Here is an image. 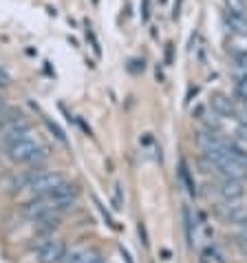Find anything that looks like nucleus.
<instances>
[{
  "label": "nucleus",
  "mask_w": 247,
  "mask_h": 263,
  "mask_svg": "<svg viewBox=\"0 0 247 263\" xmlns=\"http://www.w3.org/2000/svg\"><path fill=\"white\" fill-rule=\"evenodd\" d=\"M62 184H67V177L57 171H42V173H31L25 175L20 181H16L18 191H29L33 197L40 195H51L53 191H57Z\"/></svg>",
  "instance_id": "1"
},
{
  "label": "nucleus",
  "mask_w": 247,
  "mask_h": 263,
  "mask_svg": "<svg viewBox=\"0 0 247 263\" xmlns=\"http://www.w3.org/2000/svg\"><path fill=\"white\" fill-rule=\"evenodd\" d=\"M7 153H9V159H13L16 164H38L47 157V148L42 146V142L33 140L31 135L9 144Z\"/></svg>",
  "instance_id": "2"
},
{
  "label": "nucleus",
  "mask_w": 247,
  "mask_h": 263,
  "mask_svg": "<svg viewBox=\"0 0 247 263\" xmlns=\"http://www.w3.org/2000/svg\"><path fill=\"white\" fill-rule=\"evenodd\" d=\"M31 133V124L25 115H16V118H7L5 126H3V133H0V140H3L5 146L13 144L16 140H23Z\"/></svg>",
  "instance_id": "3"
},
{
  "label": "nucleus",
  "mask_w": 247,
  "mask_h": 263,
  "mask_svg": "<svg viewBox=\"0 0 247 263\" xmlns=\"http://www.w3.org/2000/svg\"><path fill=\"white\" fill-rule=\"evenodd\" d=\"M219 213L228 223L234 226H247V203L241 201H223V206H219Z\"/></svg>",
  "instance_id": "4"
},
{
  "label": "nucleus",
  "mask_w": 247,
  "mask_h": 263,
  "mask_svg": "<svg viewBox=\"0 0 247 263\" xmlns=\"http://www.w3.org/2000/svg\"><path fill=\"white\" fill-rule=\"evenodd\" d=\"M216 191H219V195L223 197V201H236L243 197L245 188H243V181L238 177H225V175H221V181L216 184Z\"/></svg>",
  "instance_id": "5"
},
{
  "label": "nucleus",
  "mask_w": 247,
  "mask_h": 263,
  "mask_svg": "<svg viewBox=\"0 0 247 263\" xmlns=\"http://www.w3.org/2000/svg\"><path fill=\"white\" fill-rule=\"evenodd\" d=\"M67 254V243L62 239H49L40 248V263H60Z\"/></svg>",
  "instance_id": "6"
},
{
  "label": "nucleus",
  "mask_w": 247,
  "mask_h": 263,
  "mask_svg": "<svg viewBox=\"0 0 247 263\" xmlns=\"http://www.w3.org/2000/svg\"><path fill=\"white\" fill-rule=\"evenodd\" d=\"M210 106H212L214 115H219V118H234L236 115L234 102L230 100V96H225V93H212V98H210Z\"/></svg>",
  "instance_id": "7"
},
{
  "label": "nucleus",
  "mask_w": 247,
  "mask_h": 263,
  "mask_svg": "<svg viewBox=\"0 0 247 263\" xmlns=\"http://www.w3.org/2000/svg\"><path fill=\"white\" fill-rule=\"evenodd\" d=\"M223 23L230 33L234 35H247V13H230L223 11Z\"/></svg>",
  "instance_id": "8"
},
{
  "label": "nucleus",
  "mask_w": 247,
  "mask_h": 263,
  "mask_svg": "<svg viewBox=\"0 0 247 263\" xmlns=\"http://www.w3.org/2000/svg\"><path fill=\"white\" fill-rule=\"evenodd\" d=\"M177 175H179L181 184L186 186V191L190 193L192 197H197V184H194V177H192V173H190V166H188V162H186V159H181V162H179V171H177Z\"/></svg>",
  "instance_id": "9"
},
{
  "label": "nucleus",
  "mask_w": 247,
  "mask_h": 263,
  "mask_svg": "<svg viewBox=\"0 0 247 263\" xmlns=\"http://www.w3.org/2000/svg\"><path fill=\"white\" fill-rule=\"evenodd\" d=\"M181 215H183V228H186V239H188V246H194V215L192 210L183 206V210H181Z\"/></svg>",
  "instance_id": "10"
},
{
  "label": "nucleus",
  "mask_w": 247,
  "mask_h": 263,
  "mask_svg": "<svg viewBox=\"0 0 247 263\" xmlns=\"http://www.w3.org/2000/svg\"><path fill=\"white\" fill-rule=\"evenodd\" d=\"M247 51V35H234L228 40V53L230 55H236V53H243Z\"/></svg>",
  "instance_id": "11"
},
{
  "label": "nucleus",
  "mask_w": 247,
  "mask_h": 263,
  "mask_svg": "<svg viewBox=\"0 0 247 263\" xmlns=\"http://www.w3.org/2000/svg\"><path fill=\"white\" fill-rule=\"evenodd\" d=\"M97 257H99V252H97V250H91V248H86V250L75 252L73 257H71L69 263H93Z\"/></svg>",
  "instance_id": "12"
},
{
  "label": "nucleus",
  "mask_w": 247,
  "mask_h": 263,
  "mask_svg": "<svg viewBox=\"0 0 247 263\" xmlns=\"http://www.w3.org/2000/svg\"><path fill=\"white\" fill-rule=\"evenodd\" d=\"M223 7L230 13H247V0H223Z\"/></svg>",
  "instance_id": "13"
},
{
  "label": "nucleus",
  "mask_w": 247,
  "mask_h": 263,
  "mask_svg": "<svg viewBox=\"0 0 247 263\" xmlns=\"http://www.w3.org/2000/svg\"><path fill=\"white\" fill-rule=\"evenodd\" d=\"M234 93H236V98L245 102L247 100V76L243 73V76H236V84H234Z\"/></svg>",
  "instance_id": "14"
},
{
  "label": "nucleus",
  "mask_w": 247,
  "mask_h": 263,
  "mask_svg": "<svg viewBox=\"0 0 247 263\" xmlns=\"http://www.w3.org/2000/svg\"><path fill=\"white\" fill-rule=\"evenodd\" d=\"M45 122H47V126H49L51 133L55 135V140L60 142V144H64V146H69V140H67V135H64V130H62L60 126H57V124H55L53 120H51V118H45Z\"/></svg>",
  "instance_id": "15"
},
{
  "label": "nucleus",
  "mask_w": 247,
  "mask_h": 263,
  "mask_svg": "<svg viewBox=\"0 0 247 263\" xmlns=\"http://www.w3.org/2000/svg\"><path fill=\"white\" fill-rule=\"evenodd\" d=\"M113 206H115V210H121V208H123V193H121V184H115V191H113Z\"/></svg>",
  "instance_id": "16"
},
{
  "label": "nucleus",
  "mask_w": 247,
  "mask_h": 263,
  "mask_svg": "<svg viewBox=\"0 0 247 263\" xmlns=\"http://www.w3.org/2000/svg\"><path fill=\"white\" fill-rule=\"evenodd\" d=\"M95 206H97V210H99V213H101V215H104V219H106V223H108V226H111V228H117V223H115V219L111 217V213H108V210L104 208V203H101V201L97 199V197H95Z\"/></svg>",
  "instance_id": "17"
},
{
  "label": "nucleus",
  "mask_w": 247,
  "mask_h": 263,
  "mask_svg": "<svg viewBox=\"0 0 247 263\" xmlns=\"http://www.w3.org/2000/svg\"><path fill=\"white\" fill-rule=\"evenodd\" d=\"M137 235H139L143 248H148V246H150V241H148V230H146V223H143V221L137 223Z\"/></svg>",
  "instance_id": "18"
},
{
  "label": "nucleus",
  "mask_w": 247,
  "mask_h": 263,
  "mask_svg": "<svg viewBox=\"0 0 247 263\" xmlns=\"http://www.w3.org/2000/svg\"><path fill=\"white\" fill-rule=\"evenodd\" d=\"M139 16H141V23H148L150 20V0H141Z\"/></svg>",
  "instance_id": "19"
},
{
  "label": "nucleus",
  "mask_w": 247,
  "mask_h": 263,
  "mask_svg": "<svg viewBox=\"0 0 247 263\" xmlns=\"http://www.w3.org/2000/svg\"><path fill=\"white\" fill-rule=\"evenodd\" d=\"M86 38H91V45H93V51H95V55H101V49H99V42L95 38V33L91 31V27L86 29Z\"/></svg>",
  "instance_id": "20"
},
{
  "label": "nucleus",
  "mask_w": 247,
  "mask_h": 263,
  "mask_svg": "<svg viewBox=\"0 0 247 263\" xmlns=\"http://www.w3.org/2000/svg\"><path fill=\"white\" fill-rule=\"evenodd\" d=\"M163 58H166V64H172V60H174V45L172 42H168V45H166V51H163Z\"/></svg>",
  "instance_id": "21"
},
{
  "label": "nucleus",
  "mask_w": 247,
  "mask_h": 263,
  "mask_svg": "<svg viewBox=\"0 0 247 263\" xmlns=\"http://www.w3.org/2000/svg\"><path fill=\"white\" fill-rule=\"evenodd\" d=\"M186 0H177L174 3V11H172V18H179V13H181V5H183Z\"/></svg>",
  "instance_id": "22"
},
{
  "label": "nucleus",
  "mask_w": 247,
  "mask_h": 263,
  "mask_svg": "<svg viewBox=\"0 0 247 263\" xmlns=\"http://www.w3.org/2000/svg\"><path fill=\"white\" fill-rule=\"evenodd\" d=\"M192 115H197V118L201 120V118H203V106H201V104H197V108H192Z\"/></svg>",
  "instance_id": "23"
},
{
  "label": "nucleus",
  "mask_w": 247,
  "mask_h": 263,
  "mask_svg": "<svg viewBox=\"0 0 247 263\" xmlns=\"http://www.w3.org/2000/svg\"><path fill=\"white\" fill-rule=\"evenodd\" d=\"M121 257L126 259V263H133V259H130V254H128V250H126V248H121Z\"/></svg>",
  "instance_id": "24"
},
{
  "label": "nucleus",
  "mask_w": 247,
  "mask_h": 263,
  "mask_svg": "<svg viewBox=\"0 0 247 263\" xmlns=\"http://www.w3.org/2000/svg\"><path fill=\"white\" fill-rule=\"evenodd\" d=\"M241 104H243V111H247V100H245V102H241Z\"/></svg>",
  "instance_id": "25"
},
{
  "label": "nucleus",
  "mask_w": 247,
  "mask_h": 263,
  "mask_svg": "<svg viewBox=\"0 0 247 263\" xmlns=\"http://www.w3.org/2000/svg\"><path fill=\"white\" fill-rule=\"evenodd\" d=\"M3 108H5V104H3V98H0V111H3Z\"/></svg>",
  "instance_id": "26"
},
{
  "label": "nucleus",
  "mask_w": 247,
  "mask_h": 263,
  "mask_svg": "<svg viewBox=\"0 0 247 263\" xmlns=\"http://www.w3.org/2000/svg\"><path fill=\"white\" fill-rule=\"evenodd\" d=\"M199 263H210V261H208V259H201V261H199Z\"/></svg>",
  "instance_id": "27"
}]
</instances>
